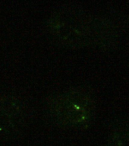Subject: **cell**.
I'll use <instances>...</instances> for the list:
<instances>
[{
  "label": "cell",
  "mask_w": 129,
  "mask_h": 146,
  "mask_svg": "<svg viewBox=\"0 0 129 146\" xmlns=\"http://www.w3.org/2000/svg\"><path fill=\"white\" fill-rule=\"evenodd\" d=\"M97 24L84 13L67 9L50 19L49 29L56 40L67 46H81L93 42Z\"/></svg>",
  "instance_id": "cell-1"
},
{
  "label": "cell",
  "mask_w": 129,
  "mask_h": 146,
  "mask_svg": "<svg viewBox=\"0 0 129 146\" xmlns=\"http://www.w3.org/2000/svg\"><path fill=\"white\" fill-rule=\"evenodd\" d=\"M93 103L88 94L73 90L56 96L50 104L51 116L66 126H81L91 118Z\"/></svg>",
  "instance_id": "cell-2"
},
{
  "label": "cell",
  "mask_w": 129,
  "mask_h": 146,
  "mask_svg": "<svg viewBox=\"0 0 129 146\" xmlns=\"http://www.w3.org/2000/svg\"><path fill=\"white\" fill-rule=\"evenodd\" d=\"M23 119V109L19 101L12 98L0 99V130L14 131Z\"/></svg>",
  "instance_id": "cell-3"
}]
</instances>
